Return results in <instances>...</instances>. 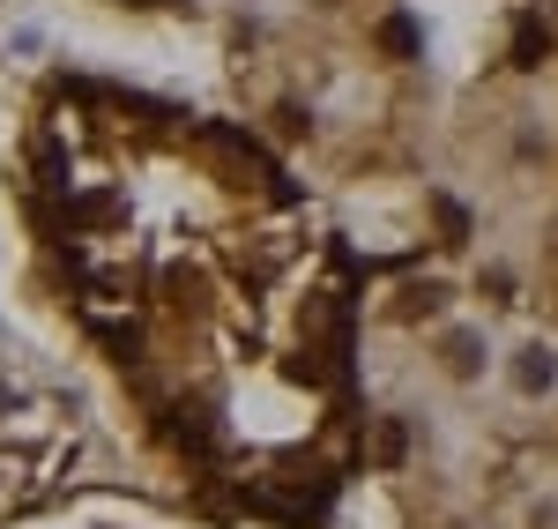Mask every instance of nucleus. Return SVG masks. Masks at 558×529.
Listing matches in <instances>:
<instances>
[{
	"instance_id": "1",
	"label": "nucleus",
	"mask_w": 558,
	"mask_h": 529,
	"mask_svg": "<svg viewBox=\"0 0 558 529\" xmlns=\"http://www.w3.org/2000/svg\"><path fill=\"white\" fill-rule=\"evenodd\" d=\"M544 23H536V15H521L514 23V68H544Z\"/></svg>"
},
{
	"instance_id": "2",
	"label": "nucleus",
	"mask_w": 558,
	"mask_h": 529,
	"mask_svg": "<svg viewBox=\"0 0 558 529\" xmlns=\"http://www.w3.org/2000/svg\"><path fill=\"white\" fill-rule=\"evenodd\" d=\"M380 45L395 52V60H410V52H417V23H410V15H387V23H380Z\"/></svg>"
},
{
	"instance_id": "3",
	"label": "nucleus",
	"mask_w": 558,
	"mask_h": 529,
	"mask_svg": "<svg viewBox=\"0 0 558 529\" xmlns=\"http://www.w3.org/2000/svg\"><path fill=\"white\" fill-rule=\"evenodd\" d=\"M551 381V351H521V388H544Z\"/></svg>"
},
{
	"instance_id": "4",
	"label": "nucleus",
	"mask_w": 558,
	"mask_h": 529,
	"mask_svg": "<svg viewBox=\"0 0 558 529\" xmlns=\"http://www.w3.org/2000/svg\"><path fill=\"white\" fill-rule=\"evenodd\" d=\"M439 231H447V247H462V239H470V217H462L454 202H439Z\"/></svg>"
},
{
	"instance_id": "5",
	"label": "nucleus",
	"mask_w": 558,
	"mask_h": 529,
	"mask_svg": "<svg viewBox=\"0 0 558 529\" xmlns=\"http://www.w3.org/2000/svg\"><path fill=\"white\" fill-rule=\"evenodd\" d=\"M380 462H402V425H395V418L380 425Z\"/></svg>"
},
{
	"instance_id": "6",
	"label": "nucleus",
	"mask_w": 558,
	"mask_h": 529,
	"mask_svg": "<svg viewBox=\"0 0 558 529\" xmlns=\"http://www.w3.org/2000/svg\"><path fill=\"white\" fill-rule=\"evenodd\" d=\"M447 358H454V373H470V365H476V344H470V336H454V344H447Z\"/></svg>"
}]
</instances>
